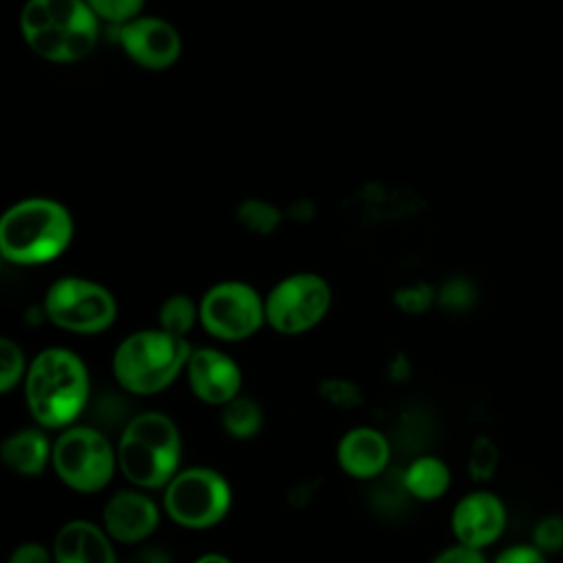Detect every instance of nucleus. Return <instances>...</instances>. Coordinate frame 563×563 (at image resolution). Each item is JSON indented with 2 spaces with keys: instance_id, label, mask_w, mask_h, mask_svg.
<instances>
[{
  "instance_id": "obj_1",
  "label": "nucleus",
  "mask_w": 563,
  "mask_h": 563,
  "mask_svg": "<svg viewBox=\"0 0 563 563\" xmlns=\"http://www.w3.org/2000/svg\"><path fill=\"white\" fill-rule=\"evenodd\" d=\"M22 383L26 409L42 429L64 431L73 427L90 400L88 367L68 347L37 352Z\"/></svg>"
},
{
  "instance_id": "obj_2",
  "label": "nucleus",
  "mask_w": 563,
  "mask_h": 563,
  "mask_svg": "<svg viewBox=\"0 0 563 563\" xmlns=\"http://www.w3.org/2000/svg\"><path fill=\"white\" fill-rule=\"evenodd\" d=\"M73 213L53 198H24L0 218V253L18 266H40L57 260L73 242Z\"/></svg>"
},
{
  "instance_id": "obj_3",
  "label": "nucleus",
  "mask_w": 563,
  "mask_h": 563,
  "mask_svg": "<svg viewBox=\"0 0 563 563\" xmlns=\"http://www.w3.org/2000/svg\"><path fill=\"white\" fill-rule=\"evenodd\" d=\"M99 18L86 0H26L20 31L26 46L53 64H73L92 53Z\"/></svg>"
},
{
  "instance_id": "obj_4",
  "label": "nucleus",
  "mask_w": 563,
  "mask_h": 563,
  "mask_svg": "<svg viewBox=\"0 0 563 563\" xmlns=\"http://www.w3.org/2000/svg\"><path fill=\"white\" fill-rule=\"evenodd\" d=\"M183 440L176 422L163 411H141L121 429L117 464L121 475L141 490H158L180 471Z\"/></svg>"
},
{
  "instance_id": "obj_5",
  "label": "nucleus",
  "mask_w": 563,
  "mask_h": 563,
  "mask_svg": "<svg viewBox=\"0 0 563 563\" xmlns=\"http://www.w3.org/2000/svg\"><path fill=\"white\" fill-rule=\"evenodd\" d=\"M194 347L185 336L161 328H145L128 334L112 354L117 385L134 396L165 391L187 367Z\"/></svg>"
},
{
  "instance_id": "obj_6",
  "label": "nucleus",
  "mask_w": 563,
  "mask_h": 563,
  "mask_svg": "<svg viewBox=\"0 0 563 563\" xmlns=\"http://www.w3.org/2000/svg\"><path fill=\"white\" fill-rule=\"evenodd\" d=\"M53 471L64 486L92 495L103 490L119 468L117 446L92 424H73L53 442Z\"/></svg>"
},
{
  "instance_id": "obj_7",
  "label": "nucleus",
  "mask_w": 563,
  "mask_h": 563,
  "mask_svg": "<svg viewBox=\"0 0 563 563\" xmlns=\"http://www.w3.org/2000/svg\"><path fill=\"white\" fill-rule=\"evenodd\" d=\"M233 493L227 477L209 466L180 468L163 488V510L189 530L218 526L231 510Z\"/></svg>"
},
{
  "instance_id": "obj_8",
  "label": "nucleus",
  "mask_w": 563,
  "mask_h": 563,
  "mask_svg": "<svg viewBox=\"0 0 563 563\" xmlns=\"http://www.w3.org/2000/svg\"><path fill=\"white\" fill-rule=\"evenodd\" d=\"M42 310L59 330L99 334L114 323L117 299L103 284L70 275L59 277L48 286Z\"/></svg>"
},
{
  "instance_id": "obj_9",
  "label": "nucleus",
  "mask_w": 563,
  "mask_h": 563,
  "mask_svg": "<svg viewBox=\"0 0 563 563\" xmlns=\"http://www.w3.org/2000/svg\"><path fill=\"white\" fill-rule=\"evenodd\" d=\"M332 306V288L317 273H292L279 279L264 297L266 325L279 334L295 336L323 321Z\"/></svg>"
},
{
  "instance_id": "obj_10",
  "label": "nucleus",
  "mask_w": 563,
  "mask_h": 563,
  "mask_svg": "<svg viewBox=\"0 0 563 563\" xmlns=\"http://www.w3.org/2000/svg\"><path fill=\"white\" fill-rule=\"evenodd\" d=\"M200 325L218 341H244L264 323V297L246 282H218L198 301Z\"/></svg>"
},
{
  "instance_id": "obj_11",
  "label": "nucleus",
  "mask_w": 563,
  "mask_h": 563,
  "mask_svg": "<svg viewBox=\"0 0 563 563\" xmlns=\"http://www.w3.org/2000/svg\"><path fill=\"white\" fill-rule=\"evenodd\" d=\"M117 42L136 66L147 70H165L183 53L178 29L156 15H139L117 26Z\"/></svg>"
},
{
  "instance_id": "obj_12",
  "label": "nucleus",
  "mask_w": 563,
  "mask_h": 563,
  "mask_svg": "<svg viewBox=\"0 0 563 563\" xmlns=\"http://www.w3.org/2000/svg\"><path fill=\"white\" fill-rule=\"evenodd\" d=\"M508 512L499 495L486 488L471 490L451 510V532L457 543L484 550L506 530Z\"/></svg>"
},
{
  "instance_id": "obj_13",
  "label": "nucleus",
  "mask_w": 563,
  "mask_h": 563,
  "mask_svg": "<svg viewBox=\"0 0 563 563\" xmlns=\"http://www.w3.org/2000/svg\"><path fill=\"white\" fill-rule=\"evenodd\" d=\"M161 523L158 504L141 488H123L108 497L101 510V526L112 541L141 543Z\"/></svg>"
},
{
  "instance_id": "obj_14",
  "label": "nucleus",
  "mask_w": 563,
  "mask_h": 563,
  "mask_svg": "<svg viewBox=\"0 0 563 563\" xmlns=\"http://www.w3.org/2000/svg\"><path fill=\"white\" fill-rule=\"evenodd\" d=\"M185 374H187L191 394L207 405L224 407L227 402L240 396L242 369L222 350H216V347L194 350L185 367Z\"/></svg>"
},
{
  "instance_id": "obj_15",
  "label": "nucleus",
  "mask_w": 563,
  "mask_h": 563,
  "mask_svg": "<svg viewBox=\"0 0 563 563\" xmlns=\"http://www.w3.org/2000/svg\"><path fill=\"white\" fill-rule=\"evenodd\" d=\"M391 444L387 435L374 427H354L345 431L336 444V462L341 471L354 479L372 482L389 468Z\"/></svg>"
},
{
  "instance_id": "obj_16",
  "label": "nucleus",
  "mask_w": 563,
  "mask_h": 563,
  "mask_svg": "<svg viewBox=\"0 0 563 563\" xmlns=\"http://www.w3.org/2000/svg\"><path fill=\"white\" fill-rule=\"evenodd\" d=\"M53 563H119V559L103 526L70 519L55 532Z\"/></svg>"
},
{
  "instance_id": "obj_17",
  "label": "nucleus",
  "mask_w": 563,
  "mask_h": 563,
  "mask_svg": "<svg viewBox=\"0 0 563 563\" xmlns=\"http://www.w3.org/2000/svg\"><path fill=\"white\" fill-rule=\"evenodd\" d=\"M0 457L9 471L22 477H37L53 460V444L42 429L26 427L2 440Z\"/></svg>"
},
{
  "instance_id": "obj_18",
  "label": "nucleus",
  "mask_w": 563,
  "mask_h": 563,
  "mask_svg": "<svg viewBox=\"0 0 563 563\" xmlns=\"http://www.w3.org/2000/svg\"><path fill=\"white\" fill-rule=\"evenodd\" d=\"M405 486L416 501H435L451 486V471L438 455H418L402 468Z\"/></svg>"
},
{
  "instance_id": "obj_19",
  "label": "nucleus",
  "mask_w": 563,
  "mask_h": 563,
  "mask_svg": "<svg viewBox=\"0 0 563 563\" xmlns=\"http://www.w3.org/2000/svg\"><path fill=\"white\" fill-rule=\"evenodd\" d=\"M220 422L227 435L235 440H249L262 429L264 411L255 398L240 394L238 398L222 407Z\"/></svg>"
},
{
  "instance_id": "obj_20",
  "label": "nucleus",
  "mask_w": 563,
  "mask_h": 563,
  "mask_svg": "<svg viewBox=\"0 0 563 563\" xmlns=\"http://www.w3.org/2000/svg\"><path fill=\"white\" fill-rule=\"evenodd\" d=\"M372 482H374V486H372V493H369V504L374 506L376 512L398 515L409 506L411 495L405 486L402 471L387 468L383 475H378Z\"/></svg>"
},
{
  "instance_id": "obj_21",
  "label": "nucleus",
  "mask_w": 563,
  "mask_h": 563,
  "mask_svg": "<svg viewBox=\"0 0 563 563\" xmlns=\"http://www.w3.org/2000/svg\"><path fill=\"white\" fill-rule=\"evenodd\" d=\"M196 323H200L198 301H194L185 292L167 297L158 308V328L169 334L187 339Z\"/></svg>"
},
{
  "instance_id": "obj_22",
  "label": "nucleus",
  "mask_w": 563,
  "mask_h": 563,
  "mask_svg": "<svg viewBox=\"0 0 563 563\" xmlns=\"http://www.w3.org/2000/svg\"><path fill=\"white\" fill-rule=\"evenodd\" d=\"M499 466V449L488 435H477L471 442L468 457H466V471L473 482H488L497 473Z\"/></svg>"
},
{
  "instance_id": "obj_23",
  "label": "nucleus",
  "mask_w": 563,
  "mask_h": 563,
  "mask_svg": "<svg viewBox=\"0 0 563 563\" xmlns=\"http://www.w3.org/2000/svg\"><path fill=\"white\" fill-rule=\"evenodd\" d=\"M238 220L242 227H246L249 231L253 233H271L275 231V227L279 224L282 220V213L275 205H271L268 200H262V198H249V200H242L240 207H238Z\"/></svg>"
},
{
  "instance_id": "obj_24",
  "label": "nucleus",
  "mask_w": 563,
  "mask_h": 563,
  "mask_svg": "<svg viewBox=\"0 0 563 563\" xmlns=\"http://www.w3.org/2000/svg\"><path fill=\"white\" fill-rule=\"evenodd\" d=\"M29 369V363L24 358L22 347L9 339L2 336L0 339V391L7 394L11 391L20 380H24Z\"/></svg>"
},
{
  "instance_id": "obj_25",
  "label": "nucleus",
  "mask_w": 563,
  "mask_h": 563,
  "mask_svg": "<svg viewBox=\"0 0 563 563\" xmlns=\"http://www.w3.org/2000/svg\"><path fill=\"white\" fill-rule=\"evenodd\" d=\"M317 391L328 405H332L336 409H354L363 402L361 387L345 378H325L319 383Z\"/></svg>"
},
{
  "instance_id": "obj_26",
  "label": "nucleus",
  "mask_w": 563,
  "mask_h": 563,
  "mask_svg": "<svg viewBox=\"0 0 563 563\" xmlns=\"http://www.w3.org/2000/svg\"><path fill=\"white\" fill-rule=\"evenodd\" d=\"M95 15L108 24L121 26L139 18L145 0H86Z\"/></svg>"
},
{
  "instance_id": "obj_27",
  "label": "nucleus",
  "mask_w": 563,
  "mask_h": 563,
  "mask_svg": "<svg viewBox=\"0 0 563 563\" xmlns=\"http://www.w3.org/2000/svg\"><path fill=\"white\" fill-rule=\"evenodd\" d=\"M543 554H556L563 550V517L545 515L532 528V541Z\"/></svg>"
},
{
  "instance_id": "obj_28",
  "label": "nucleus",
  "mask_w": 563,
  "mask_h": 563,
  "mask_svg": "<svg viewBox=\"0 0 563 563\" xmlns=\"http://www.w3.org/2000/svg\"><path fill=\"white\" fill-rule=\"evenodd\" d=\"M493 563H548V554L532 543H515L504 548Z\"/></svg>"
},
{
  "instance_id": "obj_29",
  "label": "nucleus",
  "mask_w": 563,
  "mask_h": 563,
  "mask_svg": "<svg viewBox=\"0 0 563 563\" xmlns=\"http://www.w3.org/2000/svg\"><path fill=\"white\" fill-rule=\"evenodd\" d=\"M7 563H53V550L40 541H24L13 548Z\"/></svg>"
},
{
  "instance_id": "obj_30",
  "label": "nucleus",
  "mask_w": 563,
  "mask_h": 563,
  "mask_svg": "<svg viewBox=\"0 0 563 563\" xmlns=\"http://www.w3.org/2000/svg\"><path fill=\"white\" fill-rule=\"evenodd\" d=\"M431 563H488V561L484 556V550L455 543V545H449L442 552H438L431 559Z\"/></svg>"
},
{
  "instance_id": "obj_31",
  "label": "nucleus",
  "mask_w": 563,
  "mask_h": 563,
  "mask_svg": "<svg viewBox=\"0 0 563 563\" xmlns=\"http://www.w3.org/2000/svg\"><path fill=\"white\" fill-rule=\"evenodd\" d=\"M429 290L424 286H411V288H402L396 292V303L407 310V312H420L429 306Z\"/></svg>"
},
{
  "instance_id": "obj_32",
  "label": "nucleus",
  "mask_w": 563,
  "mask_h": 563,
  "mask_svg": "<svg viewBox=\"0 0 563 563\" xmlns=\"http://www.w3.org/2000/svg\"><path fill=\"white\" fill-rule=\"evenodd\" d=\"M314 493H317V482L314 479L312 482H299L288 490V504L299 510V508H303L312 501Z\"/></svg>"
},
{
  "instance_id": "obj_33",
  "label": "nucleus",
  "mask_w": 563,
  "mask_h": 563,
  "mask_svg": "<svg viewBox=\"0 0 563 563\" xmlns=\"http://www.w3.org/2000/svg\"><path fill=\"white\" fill-rule=\"evenodd\" d=\"M125 563H172V556L165 548L145 545V548L136 550Z\"/></svg>"
},
{
  "instance_id": "obj_34",
  "label": "nucleus",
  "mask_w": 563,
  "mask_h": 563,
  "mask_svg": "<svg viewBox=\"0 0 563 563\" xmlns=\"http://www.w3.org/2000/svg\"><path fill=\"white\" fill-rule=\"evenodd\" d=\"M191 563H233V561L220 552H207V554H200L198 559H194Z\"/></svg>"
}]
</instances>
